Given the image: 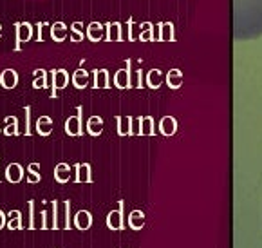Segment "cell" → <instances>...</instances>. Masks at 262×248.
<instances>
[{
	"label": "cell",
	"mask_w": 262,
	"mask_h": 248,
	"mask_svg": "<svg viewBox=\"0 0 262 248\" xmlns=\"http://www.w3.org/2000/svg\"><path fill=\"white\" fill-rule=\"evenodd\" d=\"M233 38L239 42L262 36V0H233Z\"/></svg>",
	"instance_id": "1"
},
{
	"label": "cell",
	"mask_w": 262,
	"mask_h": 248,
	"mask_svg": "<svg viewBox=\"0 0 262 248\" xmlns=\"http://www.w3.org/2000/svg\"><path fill=\"white\" fill-rule=\"evenodd\" d=\"M15 29H16V51H20V44H26L33 38V26L29 22H16L15 24Z\"/></svg>",
	"instance_id": "2"
},
{
	"label": "cell",
	"mask_w": 262,
	"mask_h": 248,
	"mask_svg": "<svg viewBox=\"0 0 262 248\" xmlns=\"http://www.w3.org/2000/svg\"><path fill=\"white\" fill-rule=\"evenodd\" d=\"M49 82H51V85H52V96H56V91L67 87V83H69V74H67V71H64V69L52 71Z\"/></svg>",
	"instance_id": "3"
},
{
	"label": "cell",
	"mask_w": 262,
	"mask_h": 248,
	"mask_svg": "<svg viewBox=\"0 0 262 248\" xmlns=\"http://www.w3.org/2000/svg\"><path fill=\"white\" fill-rule=\"evenodd\" d=\"M18 85V73L15 69H4L0 73V87L4 89H15Z\"/></svg>",
	"instance_id": "4"
},
{
	"label": "cell",
	"mask_w": 262,
	"mask_h": 248,
	"mask_svg": "<svg viewBox=\"0 0 262 248\" xmlns=\"http://www.w3.org/2000/svg\"><path fill=\"white\" fill-rule=\"evenodd\" d=\"M26 176V170L20 163H9L6 167V180L9 183H20Z\"/></svg>",
	"instance_id": "5"
},
{
	"label": "cell",
	"mask_w": 262,
	"mask_h": 248,
	"mask_svg": "<svg viewBox=\"0 0 262 248\" xmlns=\"http://www.w3.org/2000/svg\"><path fill=\"white\" fill-rule=\"evenodd\" d=\"M66 132L69 136H80L83 132L82 131V107H78V114L76 116H71L66 121Z\"/></svg>",
	"instance_id": "6"
},
{
	"label": "cell",
	"mask_w": 262,
	"mask_h": 248,
	"mask_svg": "<svg viewBox=\"0 0 262 248\" xmlns=\"http://www.w3.org/2000/svg\"><path fill=\"white\" fill-rule=\"evenodd\" d=\"M107 227L111 230H123V205H119V210H112L111 214L107 215Z\"/></svg>",
	"instance_id": "7"
},
{
	"label": "cell",
	"mask_w": 262,
	"mask_h": 248,
	"mask_svg": "<svg viewBox=\"0 0 262 248\" xmlns=\"http://www.w3.org/2000/svg\"><path fill=\"white\" fill-rule=\"evenodd\" d=\"M91 225H92L91 212H87V210H80V212H76V215H74V227L78 228V230H89Z\"/></svg>",
	"instance_id": "8"
},
{
	"label": "cell",
	"mask_w": 262,
	"mask_h": 248,
	"mask_svg": "<svg viewBox=\"0 0 262 248\" xmlns=\"http://www.w3.org/2000/svg\"><path fill=\"white\" fill-rule=\"evenodd\" d=\"M9 230H22L24 228V223H22V212L20 210H11L9 214H7V225H6Z\"/></svg>",
	"instance_id": "9"
},
{
	"label": "cell",
	"mask_w": 262,
	"mask_h": 248,
	"mask_svg": "<svg viewBox=\"0 0 262 248\" xmlns=\"http://www.w3.org/2000/svg\"><path fill=\"white\" fill-rule=\"evenodd\" d=\"M85 129L91 136H99L101 131H103V120H101L99 116H91V118L87 120Z\"/></svg>",
	"instance_id": "10"
},
{
	"label": "cell",
	"mask_w": 262,
	"mask_h": 248,
	"mask_svg": "<svg viewBox=\"0 0 262 248\" xmlns=\"http://www.w3.org/2000/svg\"><path fill=\"white\" fill-rule=\"evenodd\" d=\"M54 180L58 183H67L71 180V167L67 163H58L54 168Z\"/></svg>",
	"instance_id": "11"
},
{
	"label": "cell",
	"mask_w": 262,
	"mask_h": 248,
	"mask_svg": "<svg viewBox=\"0 0 262 248\" xmlns=\"http://www.w3.org/2000/svg\"><path fill=\"white\" fill-rule=\"evenodd\" d=\"M52 131V120L49 116H40L36 120V132L40 136H49Z\"/></svg>",
	"instance_id": "12"
},
{
	"label": "cell",
	"mask_w": 262,
	"mask_h": 248,
	"mask_svg": "<svg viewBox=\"0 0 262 248\" xmlns=\"http://www.w3.org/2000/svg\"><path fill=\"white\" fill-rule=\"evenodd\" d=\"M76 181L78 183H89V181H92L91 165H87V163H78L76 165Z\"/></svg>",
	"instance_id": "13"
},
{
	"label": "cell",
	"mask_w": 262,
	"mask_h": 248,
	"mask_svg": "<svg viewBox=\"0 0 262 248\" xmlns=\"http://www.w3.org/2000/svg\"><path fill=\"white\" fill-rule=\"evenodd\" d=\"M145 225V215L141 210H132L131 214H129V227L132 230H141Z\"/></svg>",
	"instance_id": "14"
},
{
	"label": "cell",
	"mask_w": 262,
	"mask_h": 248,
	"mask_svg": "<svg viewBox=\"0 0 262 248\" xmlns=\"http://www.w3.org/2000/svg\"><path fill=\"white\" fill-rule=\"evenodd\" d=\"M67 36V27L66 24H62V22H56V24H52L51 26V38L56 42H64Z\"/></svg>",
	"instance_id": "15"
},
{
	"label": "cell",
	"mask_w": 262,
	"mask_h": 248,
	"mask_svg": "<svg viewBox=\"0 0 262 248\" xmlns=\"http://www.w3.org/2000/svg\"><path fill=\"white\" fill-rule=\"evenodd\" d=\"M6 127H4V136H18V118L16 116H7Z\"/></svg>",
	"instance_id": "16"
},
{
	"label": "cell",
	"mask_w": 262,
	"mask_h": 248,
	"mask_svg": "<svg viewBox=\"0 0 262 248\" xmlns=\"http://www.w3.org/2000/svg\"><path fill=\"white\" fill-rule=\"evenodd\" d=\"M87 36H89V40H92V42L101 40V36H103V27H101V24L92 22L91 26L87 27Z\"/></svg>",
	"instance_id": "17"
},
{
	"label": "cell",
	"mask_w": 262,
	"mask_h": 248,
	"mask_svg": "<svg viewBox=\"0 0 262 248\" xmlns=\"http://www.w3.org/2000/svg\"><path fill=\"white\" fill-rule=\"evenodd\" d=\"M87 82H89V73H87V71H83V69L74 71V74H72V83H74V87L83 89L87 85Z\"/></svg>",
	"instance_id": "18"
},
{
	"label": "cell",
	"mask_w": 262,
	"mask_h": 248,
	"mask_svg": "<svg viewBox=\"0 0 262 248\" xmlns=\"http://www.w3.org/2000/svg\"><path fill=\"white\" fill-rule=\"evenodd\" d=\"M114 83H116V87L118 89H127L129 87V83H131V76H129V71H118L116 76H114Z\"/></svg>",
	"instance_id": "19"
},
{
	"label": "cell",
	"mask_w": 262,
	"mask_h": 248,
	"mask_svg": "<svg viewBox=\"0 0 262 248\" xmlns=\"http://www.w3.org/2000/svg\"><path fill=\"white\" fill-rule=\"evenodd\" d=\"M96 89H107L109 87V73L105 69L96 71V82H94Z\"/></svg>",
	"instance_id": "20"
},
{
	"label": "cell",
	"mask_w": 262,
	"mask_h": 248,
	"mask_svg": "<svg viewBox=\"0 0 262 248\" xmlns=\"http://www.w3.org/2000/svg\"><path fill=\"white\" fill-rule=\"evenodd\" d=\"M40 163H31L29 167H27V181L31 183V185H34V183H38L40 181Z\"/></svg>",
	"instance_id": "21"
},
{
	"label": "cell",
	"mask_w": 262,
	"mask_h": 248,
	"mask_svg": "<svg viewBox=\"0 0 262 248\" xmlns=\"http://www.w3.org/2000/svg\"><path fill=\"white\" fill-rule=\"evenodd\" d=\"M159 129H161V132L166 136H170L176 132V121L172 120V118H163L161 120V125H159Z\"/></svg>",
	"instance_id": "22"
},
{
	"label": "cell",
	"mask_w": 262,
	"mask_h": 248,
	"mask_svg": "<svg viewBox=\"0 0 262 248\" xmlns=\"http://www.w3.org/2000/svg\"><path fill=\"white\" fill-rule=\"evenodd\" d=\"M118 132L121 136L132 134V120L131 118H119L118 120Z\"/></svg>",
	"instance_id": "23"
},
{
	"label": "cell",
	"mask_w": 262,
	"mask_h": 248,
	"mask_svg": "<svg viewBox=\"0 0 262 248\" xmlns=\"http://www.w3.org/2000/svg\"><path fill=\"white\" fill-rule=\"evenodd\" d=\"M47 85V76H46V71H34V80H33V87L34 89H44Z\"/></svg>",
	"instance_id": "24"
},
{
	"label": "cell",
	"mask_w": 262,
	"mask_h": 248,
	"mask_svg": "<svg viewBox=\"0 0 262 248\" xmlns=\"http://www.w3.org/2000/svg\"><path fill=\"white\" fill-rule=\"evenodd\" d=\"M152 118H141L139 120V134H152Z\"/></svg>",
	"instance_id": "25"
},
{
	"label": "cell",
	"mask_w": 262,
	"mask_h": 248,
	"mask_svg": "<svg viewBox=\"0 0 262 248\" xmlns=\"http://www.w3.org/2000/svg\"><path fill=\"white\" fill-rule=\"evenodd\" d=\"M147 82H148V85H150V87L156 89L157 85L161 83V74H159V71H156V69H154V71H150V73H148V78H147Z\"/></svg>",
	"instance_id": "26"
},
{
	"label": "cell",
	"mask_w": 262,
	"mask_h": 248,
	"mask_svg": "<svg viewBox=\"0 0 262 248\" xmlns=\"http://www.w3.org/2000/svg\"><path fill=\"white\" fill-rule=\"evenodd\" d=\"M109 40H119L121 38V26L119 24H112L109 26Z\"/></svg>",
	"instance_id": "27"
},
{
	"label": "cell",
	"mask_w": 262,
	"mask_h": 248,
	"mask_svg": "<svg viewBox=\"0 0 262 248\" xmlns=\"http://www.w3.org/2000/svg\"><path fill=\"white\" fill-rule=\"evenodd\" d=\"M71 31H72V40L74 42H80V40H83V33H82V24H72L71 27Z\"/></svg>",
	"instance_id": "28"
},
{
	"label": "cell",
	"mask_w": 262,
	"mask_h": 248,
	"mask_svg": "<svg viewBox=\"0 0 262 248\" xmlns=\"http://www.w3.org/2000/svg\"><path fill=\"white\" fill-rule=\"evenodd\" d=\"M47 29H49V26H47L46 22L38 24V36H36V40H38V42L47 40Z\"/></svg>",
	"instance_id": "29"
},
{
	"label": "cell",
	"mask_w": 262,
	"mask_h": 248,
	"mask_svg": "<svg viewBox=\"0 0 262 248\" xmlns=\"http://www.w3.org/2000/svg\"><path fill=\"white\" fill-rule=\"evenodd\" d=\"M24 113H26V136L31 134V107H24Z\"/></svg>",
	"instance_id": "30"
},
{
	"label": "cell",
	"mask_w": 262,
	"mask_h": 248,
	"mask_svg": "<svg viewBox=\"0 0 262 248\" xmlns=\"http://www.w3.org/2000/svg\"><path fill=\"white\" fill-rule=\"evenodd\" d=\"M29 228H34V201H29Z\"/></svg>",
	"instance_id": "31"
},
{
	"label": "cell",
	"mask_w": 262,
	"mask_h": 248,
	"mask_svg": "<svg viewBox=\"0 0 262 248\" xmlns=\"http://www.w3.org/2000/svg\"><path fill=\"white\" fill-rule=\"evenodd\" d=\"M168 83H170L174 89L177 87V71H172L170 73V76H168Z\"/></svg>",
	"instance_id": "32"
},
{
	"label": "cell",
	"mask_w": 262,
	"mask_h": 248,
	"mask_svg": "<svg viewBox=\"0 0 262 248\" xmlns=\"http://www.w3.org/2000/svg\"><path fill=\"white\" fill-rule=\"evenodd\" d=\"M7 225V214H4L2 210H0V230Z\"/></svg>",
	"instance_id": "33"
},
{
	"label": "cell",
	"mask_w": 262,
	"mask_h": 248,
	"mask_svg": "<svg viewBox=\"0 0 262 248\" xmlns=\"http://www.w3.org/2000/svg\"><path fill=\"white\" fill-rule=\"evenodd\" d=\"M2 34H4V29H2V26H0V38H2Z\"/></svg>",
	"instance_id": "34"
},
{
	"label": "cell",
	"mask_w": 262,
	"mask_h": 248,
	"mask_svg": "<svg viewBox=\"0 0 262 248\" xmlns=\"http://www.w3.org/2000/svg\"><path fill=\"white\" fill-rule=\"evenodd\" d=\"M2 132H4V131H2V127H0V134H2Z\"/></svg>",
	"instance_id": "35"
},
{
	"label": "cell",
	"mask_w": 262,
	"mask_h": 248,
	"mask_svg": "<svg viewBox=\"0 0 262 248\" xmlns=\"http://www.w3.org/2000/svg\"><path fill=\"white\" fill-rule=\"evenodd\" d=\"M0 181H2V176H0Z\"/></svg>",
	"instance_id": "36"
}]
</instances>
